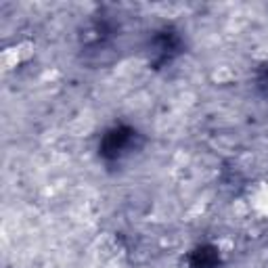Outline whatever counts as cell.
Wrapping results in <instances>:
<instances>
[{"mask_svg":"<svg viewBox=\"0 0 268 268\" xmlns=\"http://www.w3.org/2000/svg\"><path fill=\"white\" fill-rule=\"evenodd\" d=\"M17 63H21V57H19V52H17V46H11L3 52V65L7 69H13V67H17Z\"/></svg>","mask_w":268,"mask_h":268,"instance_id":"cell-1","label":"cell"}]
</instances>
